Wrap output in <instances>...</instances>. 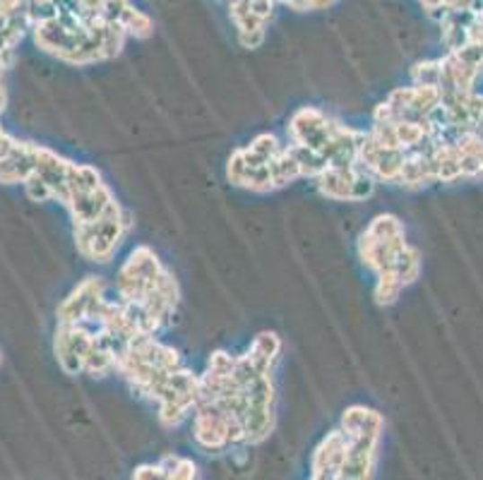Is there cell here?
Masks as SVG:
<instances>
[{"instance_id":"obj_1","label":"cell","mask_w":483,"mask_h":480,"mask_svg":"<svg viewBox=\"0 0 483 480\" xmlns=\"http://www.w3.org/2000/svg\"><path fill=\"white\" fill-rule=\"evenodd\" d=\"M133 226V216L113 200L104 216L87 226H75V245L83 257L92 262H109L113 252L119 250L120 240L127 236Z\"/></svg>"},{"instance_id":"obj_2","label":"cell","mask_w":483,"mask_h":480,"mask_svg":"<svg viewBox=\"0 0 483 480\" xmlns=\"http://www.w3.org/2000/svg\"><path fill=\"white\" fill-rule=\"evenodd\" d=\"M166 266L159 262L156 252L147 245L135 248L116 276V291L120 303H145V298L152 293V288L159 284V276Z\"/></svg>"},{"instance_id":"obj_3","label":"cell","mask_w":483,"mask_h":480,"mask_svg":"<svg viewBox=\"0 0 483 480\" xmlns=\"http://www.w3.org/2000/svg\"><path fill=\"white\" fill-rule=\"evenodd\" d=\"M337 118L328 116L325 111H320L315 106H303L291 116L286 133L291 137V144H301L305 149L318 152L325 161H328V149L332 142V133H335Z\"/></svg>"},{"instance_id":"obj_4","label":"cell","mask_w":483,"mask_h":480,"mask_svg":"<svg viewBox=\"0 0 483 480\" xmlns=\"http://www.w3.org/2000/svg\"><path fill=\"white\" fill-rule=\"evenodd\" d=\"M94 348V332L84 325H58L53 339V353L58 358L60 368L67 375H80L84 370V361Z\"/></svg>"},{"instance_id":"obj_5","label":"cell","mask_w":483,"mask_h":480,"mask_svg":"<svg viewBox=\"0 0 483 480\" xmlns=\"http://www.w3.org/2000/svg\"><path fill=\"white\" fill-rule=\"evenodd\" d=\"M104 301V281L87 276L70 291V296L60 303L58 325H90L97 305Z\"/></svg>"},{"instance_id":"obj_6","label":"cell","mask_w":483,"mask_h":480,"mask_svg":"<svg viewBox=\"0 0 483 480\" xmlns=\"http://www.w3.org/2000/svg\"><path fill=\"white\" fill-rule=\"evenodd\" d=\"M229 418L216 404H198L193 411V440L205 454H222L229 444Z\"/></svg>"},{"instance_id":"obj_7","label":"cell","mask_w":483,"mask_h":480,"mask_svg":"<svg viewBox=\"0 0 483 480\" xmlns=\"http://www.w3.org/2000/svg\"><path fill=\"white\" fill-rule=\"evenodd\" d=\"M113 200H116V197H113L111 188L106 183H101L99 188H94V190L90 192L70 195L67 209H70V216H73L75 226H87V223L99 222Z\"/></svg>"},{"instance_id":"obj_8","label":"cell","mask_w":483,"mask_h":480,"mask_svg":"<svg viewBox=\"0 0 483 480\" xmlns=\"http://www.w3.org/2000/svg\"><path fill=\"white\" fill-rule=\"evenodd\" d=\"M358 166L354 169H325L315 178L318 183V190L329 197V200H351V188H354V180H356Z\"/></svg>"},{"instance_id":"obj_9","label":"cell","mask_w":483,"mask_h":480,"mask_svg":"<svg viewBox=\"0 0 483 480\" xmlns=\"http://www.w3.org/2000/svg\"><path fill=\"white\" fill-rule=\"evenodd\" d=\"M279 353H282V339L275 332L258 334L250 348H248V355L253 358L258 370L268 372V375H272V368H275V361Z\"/></svg>"},{"instance_id":"obj_10","label":"cell","mask_w":483,"mask_h":480,"mask_svg":"<svg viewBox=\"0 0 483 480\" xmlns=\"http://www.w3.org/2000/svg\"><path fill=\"white\" fill-rule=\"evenodd\" d=\"M392 272L397 274V279L401 281V286H409L418 279V272H421V252L417 248H411L409 243L404 245L397 257H394Z\"/></svg>"},{"instance_id":"obj_11","label":"cell","mask_w":483,"mask_h":480,"mask_svg":"<svg viewBox=\"0 0 483 480\" xmlns=\"http://www.w3.org/2000/svg\"><path fill=\"white\" fill-rule=\"evenodd\" d=\"M104 183V178L99 173L94 166H87V163H73L70 166V173H67V188H70V195H77V192H90L94 188Z\"/></svg>"},{"instance_id":"obj_12","label":"cell","mask_w":483,"mask_h":480,"mask_svg":"<svg viewBox=\"0 0 483 480\" xmlns=\"http://www.w3.org/2000/svg\"><path fill=\"white\" fill-rule=\"evenodd\" d=\"M119 24L126 30L127 37H135V39H147V37H152V31H154V22H152V17H149L147 13H142V10L135 8V5H127V8L123 10Z\"/></svg>"},{"instance_id":"obj_13","label":"cell","mask_w":483,"mask_h":480,"mask_svg":"<svg viewBox=\"0 0 483 480\" xmlns=\"http://www.w3.org/2000/svg\"><path fill=\"white\" fill-rule=\"evenodd\" d=\"M378 281H375V301L378 305H392L401 293V281L397 279V274L392 269H385V272L375 274Z\"/></svg>"},{"instance_id":"obj_14","label":"cell","mask_w":483,"mask_h":480,"mask_svg":"<svg viewBox=\"0 0 483 480\" xmlns=\"http://www.w3.org/2000/svg\"><path fill=\"white\" fill-rule=\"evenodd\" d=\"M365 233H371L378 240H392V238H407L404 236V226L394 214H378L368 223Z\"/></svg>"},{"instance_id":"obj_15","label":"cell","mask_w":483,"mask_h":480,"mask_svg":"<svg viewBox=\"0 0 483 480\" xmlns=\"http://www.w3.org/2000/svg\"><path fill=\"white\" fill-rule=\"evenodd\" d=\"M111 370H116V355H113L111 351H106V348H92L87 361H84L83 372H87V375L92 377H104L109 375Z\"/></svg>"},{"instance_id":"obj_16","label":"cell","mask_w":483,"mask_h":480,"mask_svg":"<svg viewBox=\"0 0 483 480\" xmlns=\"http://www.w3.org/2000/svg\"><path fill=\"white\" fill-rule=\"evenodd\" d=\"M248 152H250V154L253 156H258V159H260V161H272V159H275L277 154H279V152H282V144H279V140H277L275 135L272 133H262V135H258V137H255L253 142H250V144H248Z\"/></svg>"},{"instance_id":"obj_17","label":"cell","mask_w":483,"mask_h":480,"mask_svg":"<svg viewBox=\"0 0 483 480\" xmlns=\"http://www.w3.org/2000/svg\"><path fill=\"white\" fill-rule=\"evenodd\" d=\"M368 411H371V408L349 406L342 414V425H339V430H342L344 435L349 437V440L358 437L361 432H364V425H365V418H368Z\"/></svg>"},{"instance_id":"obj_18","label":"cell","mask_w":483,"mask_h":480,"mask_svg":"<svg viewBox=\"0 0 483 480\" xmlns=\"http://www.w3.org/2000/svg\"><path fill=\"white\" fill-rule=\"evenodd\" d=\"M440 73H443L440 60H426V63L414 65L411 77H414V84H431V87H438Z\"/></svg>"},{"instance_id":"obj_19","label":"cell","mask_w":483,"mask_h":480,"mask_svg":"<svg viewBox=\"0 0 483 480\" xmlns=\"http://www.w3.org/2000/svg\"><path fill=\"white\" fill-rule=\"evenodd\" d=\"M24 192H27V197L34 202H48L53 200V192L51 188H48V183H46L44 178L39 176L37 170H31L30 178L24 180Z\"/></svg>"},{"instance_id":"obj_20","label":"cell","mask_w":483,"mask_h":480,"mask_svg":"<svg viewBox=\"0 0 483 480\" xmlns=\"http://www.w3.org/2000/svg\"><path fill=\"white\" fill-rule=\"evenodd\" d=\"M375 185H378V180H375L368 170L358 169L354 188H351V202H361L365 200V197H371L373 192H375Z\"/></svg>"},{"instance_id":"obj_21","label":"cell","mask_w":483,"mask_h":480,"mask_svg":"<svg viewBox=\"0 0 483 480\" xmlns=\"http://www.w3.org/2000/svg\"><path fill=\"white\" fill-rule=\"evenodd\" d=\"M233 362L236 358L226 351H215V353L209 355L207 361V370L216 372V375H231V370H233Z\"/></svg>"},{"instance_id":"obj_22","label":"cell","mask_w":483,"mask_h":480,"mask_svg":"<svg viewBox=\"0 0 483 480\" xmlns=\"http://www.w3.org/2000/svg\"><path fill=\"white\" fill-rule=\"evenodd\" d=\"M275 3L289 5L291 10H298V13H312V10H325L335 5L337 0H275Z\"/></svg>"},{"instance_id":"obj_23","label":"cell","mask_w":483,"mask_h":480,"mask_svg":"<svg viewBox=\"0 0 483 480\" xmlns=\"http://www.w3.org/2000/svg\"><path fill=\"white\" fill-rule=\"evenodd\" d=\"M133 480H169V476L162 471L159 464H142L135 468Z\"/></svg>"},{"instance_id":"obj_24","label":"cell","mask_w":483,"mask_h":480,"mask_svg":"<svg viewBox=\"0 0 483 480\" xmlns=\"http://www.w3.org/2000/svg\"><path fill=\"white\" fill-rule=\"evenodd\" d=\"M171 480H198V466L190 458H180L179 466L173 468V473L169 476Z\"/></svg>"},{"instance_id":"obj_25","label":"cell","mask_w":483,"mask_h":480,"mask_svg":"<svg viewBox=\"0 0 483 480\" xmlns=\"http://www.w3.org/2000/svg\"><path fill=\"white\" fill-rule=\"evenodd\" d=\"M169 480H171V478H169Z\"/></svg>"}]
</instances>
